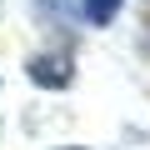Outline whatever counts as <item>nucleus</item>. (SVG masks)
Instances as JSON below:
<instances>
[{
	"label": "nucleus",
	"mask_w": 150,
	"mask_h": 150,
	"mask_svg": "<svg viewBox=\"0 0 150 150\" xmlns=\"http://www.w3.org/2000/svg\"><path fill=\"white\" fill-rule=\"evenodd\" d=\"M65 150H75V145H65Z\"/></svg>",
	"instance_id": "obj_3"
},
{
	"label": "nucleus",
	"mask_w": 150,
	"mask_h": 150,
	"mask_svg": "<svg viewBox=\"0 0 150 150\" xmlns=\"http://www.w3.org/2000/svg\"><path fill=\"white\" fill-rule=\"evenodd\" d=\"M30 80L35 85H70V55H35L30 60Z\"/></svg>",
	"instance_id": "obj_1"
},
{
	"label": "nucleus",
	"mask_w": 150,
	"mask_h": 150,
	"mask_svg": "<svg viewBox=\"0 0 150 150\" xmlns=\"http://www.w3.org/2000/svg\"><path fill=\"white\" fill-rule=\"evenodd\" d=\"M120 5H125V0H80V15H85L90 25H110V20L120 15Z\"/></svg>",
	"instance_id": "obj_2"
}]
</instances>
